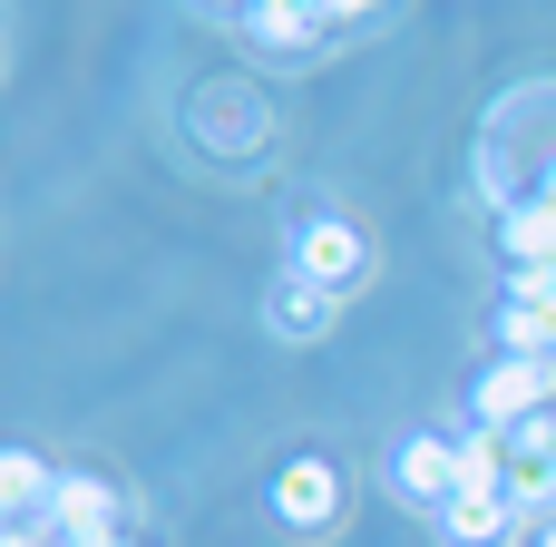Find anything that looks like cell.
<instances>
[{"instance_id":"13","label":"cell","mask_w":556,"mask_h":547,"mask_svg":"<svg viewBox=\"0 0 556 547\" xmlns=\"http://www.w3.org/2000/svg\"><path fill=\"white\" fill-rule=\"evenodd\" d=\"M518 206H528V196H518ZM538 206H547V215H556V157H547V166H538Z\"/></svg>"},{"instance_id":"9","label":"cell","mask_w":556,"mask_h":547,"mask_svg":"<svg viewBox=\"0 0 556 547\" xmlns=\"http://www.w3.org/2000/svg\"><path fill=\"white\" fill-rule=\"evenodd\" d=\"M332 313H342V294H323V284H303V274H283V284L264 294V333H274V343H323Z\"/></svg>"},{"instance_id":"1","label":"cell","mask_w":556,"mask_h":547,"mask_svg":"<svg viewBox=\"0 0 556 547\" xmlns=\"http://www.w3.org/2000/svg\"><path fill=\"white\" fill-rule=\"evenodd\" d=\"M371 264H381V245H371L342 206L293 215V254H283V274H303V284H323V294H362V284H371Z\"/></svg>"},{"instance_id":"8","label":"cell","mask_w":556,"mask_h":547,"mask_svg":"<svg viewBox=\"0 0 556 547\" xmlns=\"http://www.w3.org/2000/svg\"><path fill=\"white\" fill-rule=\"evenodd\" d=\"M498 352L556 362V284H538V274H508V294H498Z\"/></svg>"},{"instance_id":"4","label":"cell","mask_w":556,"mask_h":547,"mask_svg":"<svg viewBox=\"0 0 556 547\" xmlns=\"http://www.w3.org/2000/svg\"><path fill=\"white\" fill-rule=\"evenodd\" d=\"M469 421H489V431H528V421H556V362L498 352V362L469 382Z\"/></svg>"},{"instance_id":"16","label":"cell","mask_w":556,"mask_h":547,"mask_svg":"<svg viewBox=\"0 0 556 547\" xmlns=\"http://www.w3.org/2000/svg\"><path fill=\"white\" fill-rule=\"evenodd\" d=\"M235 10H244V0H225V20H235Z\"/></svg>"},{"instance_id":"6","label":"cell","mask_w":556,"mask_h":547,"mask_svg":"<svg viewBox=\"0 0 556 547\" xmlns=\"http://www.w3.org/2000/svg\"><path fill=\"white\" fill-rule=\"evenodd\" d=\"M235 29H244V49H264V59H323L332 49V20L313 10V0H244L235 10Z\"/></svg>"},{"instance_id":"11","label":"cell","mask_w":556,"mask_h":547,"mask_svg":"<svg viewBox=\"0 0 556 547\" xmlns=\"http://www.w3.org/2000/svg\"><path fill=\"white\" fill-rule=\"evenodd\" d=\"M49 499H59V470L20 440V450L0 460V519H10V529H39V519H49Z\"/></svg>"},{"instance_id":"3","label":"cell","mask_w":556,"mask_h":547,"mask_svg":"<svg viewBox=\"0 0 556 547\" xmlns=\"http://www.w3.org/2000/svg\"><path fill=\"white\" fill-rule=\"evenodd\" d=\"M381 489H391L401 509H430V519H440V509L469 489V450H459V431H410V440H391Z\"/></svg>"},{"instance_id":"7","label":"cell","mask_w":556,"mask_h":547,"mask_svg":"<svg viewBox=\"0 0 556 547\" xmlns=\"http://www.w3.org/2000/svg\"><path fill=\"white\" fill-rule=\"evenodd\" d=\"M59 547H108L127 538L117 529V480H98V470H59V499H49V519H39Z\"/></svg>"},{"instance_id":"17","label":"cell","mask_w":556,"mask_h":547,"mask_svg":"<svg viewBox=\"0 0 556 547\" xmlns=\"http://www.w3.org/2000/svg\"><path fill=\"white\" fill-rule=\"evenodd\" d=\"M547 440H556V421H547Z\"/></svg>"},{"instance_id":"2","label":"cell","mask_w":556,"mask_h":547,"mask_svg":"<svg viewBox=\"0 0 556 547\" xmlns=\"http://www.w3.org/2000/svg\"><path fill=\"white\" fill-rule=\"evenodd\" d=\"M264 509H274L293 538H332V529H342V509H352V480H342L323 450H283V460H274V480H264Z\"/></svg>"},{"instance_id":"14","label":"cell","mask_w":556,"mask_h":547,"mask_svg":"<svg viewBox=\"0 0 556 547\" xmlns=\"http://www.w3.org/2000/svg\"><path fill=\"white\" fill-rule=\"evenodd\" d=\"M528 547H556V509H547V519H538V529H528Z\"/></svg>"},{"instance_id":"15","label":"cell","mask_w":556,"mask_h":547,"mask_svg":"<svg viewBox=\"0 0 556 547\" xmlns=\"http://www.w3.org/2000/svg\"><path fill=\"white\" fill-rule=\"evenodd\" d=\"M108 547H147V538H108Z\"/></svg>"},{"instance_id":"10","label":"cell","mask_w":556,"mask_h":547,"mask_svg":"<svg viewBox=\"0 0 556 547\" xmlns=\"http://www.w3.org/2000/svg\"><path fill=\"white\" fill-rule=\"evenodd\" d=\"M498 254H508V274H538L556 284V215L528 196V206H498Z\"/></svg>"},{"instance_id":"5","label":"cell","mask_w":556,"mask_h":547,"mask_svg":"<svg viewBox=\"0 0 556 547\" xmlns=\"http://www.w3.org/2000/svg\"><path fill=\"white\" fill-rule=\"evenodd\" d=\"M528 529H538V519L518 509L508 480H469V489L440 509V538L450 547H528Z\"/></svg>"},{"instance_id":"12","label":"cell","mask_w":556,"mask_h":547,"mask_svg":"<svg viewBox=\"0 0 556 547\" xmlns=\"http://www.w3.org/2000/svg\"><path fill=\"white\" fill-rule=\"evenodd\" d=\"M313 10H323V20H332V39H342V29H371L391 0H313Z\"/></svg>"}]
</instances>
